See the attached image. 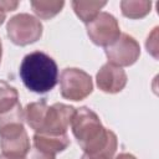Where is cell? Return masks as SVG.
I'll return each mask as SVG.
<instances>
[{
	"label": "cell",
	"instance_id": "1",
	"mask_svg": "<svg viewBox=\"0 0 159 159\" xmlns=\"http://www.w3.org/2000/svg\"><path fill=\"white\" fill-rule=\"evenodd\" d=\"M71 128L81 149L87 154L97 153L117 140V135L104 128L97 113L88 107L76 109Z\"/></svg>",
	"mask_w": 159,
	"mask_h": 159
},
{
	"label": "cell",
	"instance_id": "2",
	"mask_svg": "<svg viewBox=\"0 0 159 159\" xmlns=\"http://www.w3.org/2000/svg\"><path fill=\"white\" fill-rule=\"evenodd\" d=\"M19 75L25 87L35 93L51 91L58 81L57 63L42 51L27 53L21 61Z\"/></svg>",
	"mask_w": 159,
	"mask_h": 159
},
{
	"label": "cell",
	"instance_id": "3",
	"mask_svg": "<svg viewBox=\"0 0 159 159\" xmlns=\"http://www.w3.org/2000/svg\"><path fill=\"white\" fill-rule=\"evenodd\" d=\"M42 29V24L37 17L25 12L12 16L6 25L7 37L17 46H26L40 40Z\"/></svg>",
	"mask_w": 159,
	"mask_h": 159
},
{
	"label": "cell",
	"instance_id": "4",
	"mask_svg": "<svg viewBox=\"0 0 159 159\" xmlns=\"http://www.w3.org/2000/svg\"><path fill=\"white\" fill-rule=\"evenodd\" d=\"M93 91L92 77L81 68H65L60 76L61 96L70 101H82Z\"/></svg>",
	"mask_w": 159,
	"mask_h": 159
},
{
	"label": "cell",
	"instance_id": "5",
	"mask_svg": "<svg viewBox=\"0 0 159 159\" xmlns=\"http://www.w3.org/2000/svg\"><path fill=\"white\" fill-rule=\"evenodd\" d=\"M0 148L10 158H25L30 150V139L24 123L12 122L0 127Z\"/></svg>",
	"mask_w": 159,
	"mask_h": 159
},
{
	"label": "cell",
	"instance_id": "6",
	"mask_svg": "<svg viewBox=\"0 0 159 159\" xmlns=\"http://www.w3.org/2000/svg\"><path fill=\"white\" fill-rule=\"evenodd\" d=\"M89 40L97 45L108 47L120 36V29L117 19L108 12H99L89 24L86 25Z\"/></svg>",
	"mask_w": 159,
	"mask_h": 159
},
{
	"label": "cell",
	"instance_id": "7",
	"mask_svg": "<svg viewBox=\"0 0 159 159\" xmlns=\"http://www.w3.org/2000/svg\"><path fill=\"white\" fill-rule=\"evenodd\" d=\"M104 51L108 62L118 67L132 66L140 56V46L138 41L128 34H120L118 40L106 47Z\"/></svg>",
	"mask_w": 159,
	"mask_h": 159
},
{
	"label": "cell",
	"instance_id": "8",
	"mask_svg": "<svg viewBox=\"0 0 159 159\" xmlns=\"http://www.w3.org/2000/svg\"><path fill=\"white\" fill-rule=\"evenodd\" d=\"M76 108L65 103H55L47 108L43 125L39 133H67L68 127L75 117Z\"/></svg>",
	"mask_w": 159,
	"mask_h": 159
},
{
	"label": "cell",
	"instance_id": "9",
	"mask_svg": "<svg viewBox=\"0 0 159 159\" xmlns=\"http://www.w3.org/2000/svg\"><path fill=\"white\" fill-rule=\"evenodd\" d=\"M127 73L122 67L114 66L112 63L103 65L96 76V82L98 88L104 93H118L127 84Z\"/></svg>",
	"mask_w": 159,
	"mask_h": 159
},
{
	"label": "cell",
	"instance_id": "10",
	"mask_svg": "<svg viewBox=\"0 0 159 159\" xmlns=\"http://www.w3.org/2000/svg\"><path fill=\"white\" fill-rule=\"evenodd\" d=\"M32 142H34L35 148L55 154V155L60 152H63L70 145V138L67 133H62V134L35 133Z\"/></svg>",
	"mask_w": 159,
	"mask_h": 159
},
{
	"label": "cell",
	"instance_id": "11",
	"mask_svg": "<svg viewBox=\"0 0 159 159\" xmlns=\"http://www.w3.org/2000/svg\"><path fill=\"white\" fill-rule=\"evenodd\" d=\"M47 103L45 99H41L39 102L29 103L24 109V116L27 125L34 129L36 133H39L43 125V120L47 112Z\"/></svg>",
	"mask_w": 159,
	"mask_h": 159
},
{
	"label": "cell",
	"instance_id": "12",
	"mask_svg": "<svg viewBox=\"0 0 159 159\" xmlns=\"http://www.w3.org/2000/svg\"><path fill=\"white\" fill-rule=\"evenodd\" d=\"M106 4H107L106 1H80V0H75L71 2L75 14L86 25L89 24L99 14V10L103 6H106Z\"/></svg>",
	"mask_w": 159,
	"mask_h": 159
},
{
	"label": "cell",
	"instance_id": "13",
	"mask_svg": "<svg viewBox=\"0 0 159 159\" xmlns=\"http://www.w3.org/2000/svg\"><path fill=\"white\" fill-rule=\"evenodd\" d=\"M123 16L128 19H142L150 12L152 1L148 0H125L120 1Z\"/></svg>",
	"mask_w": 159,
	"mask_h": 159
},
{
	"label": "cell",
	"instance_id": "14",
	"mask_svg": "<svg viewBox=\"0 0 159 159\" xmlns=\"http://www.w3.org/2000/svg\"><path fill=\"white\" fill-rule=\"evenodd\" d=\"M65 6V1H50V0H35L31 1V7L32 11L43 20H50L53 16H56L62 7Z\"/></svg>",
	"mask_w": 159,
	"mask_h": 159
},
{
	"label": "cell",
	"instance_id": "15",
	"mask_svg": "<svg viewBox=\"0 0 159 159\" xmlns=\"http://www.w3.org/2000/svg\"><path fill=\"white\" fill-rule=\"evenodd\" d=\"M19 103L17 89L5 81H0V114L10 111Z\"/></svg>",
	"mask_w": 159,
	"mask_h": 159
},
{
	"label": "cell",
	"instance_id": "16",
	"mask_svg": "<svg viewBox=\"0 0 159 159\" xmlns=\"http://www.w3.org/2000/svg\"><path fill=\"white\" fill-rule=\"evenodd\" d=\"M117 147H118V140H114L111 144H108L104 149H102L97 153H92V154L83 153L81 159H113Z\"/></svg>",
	"mask_w": 159,
	"mask_h": 159
},
{
	"label": "cell",
	"instance_id": "17",
	"mask_svg": "<svg viewBox=\"0 0 159 159\" xmlns=\"http://www.w3.org/2000/svg\"><path fill=\"white\" fill-rule=\"evenodd\" d=\"M145 47L154 58H158V27H154L152 34L148 36Z\"/></svg>",
	"mask_w": 159,
	"mask_h": 159
},
{
	"label": "cell",
	"instance_id": "18",
	"mask_svg": "<svg viewBox=\"0 0 159 159\" xmlns=\"http://www.w3.org/2000/svg\"><path fill=\"white\" fill-rule=\"evenodd\" d=\"M25 159H56V155L51 154V153H47V152H43V150L37 149V148L34 147L32 149L29 150Z\"/></svg>",
	"mask_w": 159,
	"mask_h": 159
},
{
	"label": "cell",
	"instance_id": "19",
	"mask_svg": "<svg viewBox=\"0 0 159 159\" xmlns=\"http://www.w3.org/2000/svg\"><path fill=\"white\" fill-rule=\"evenodd\" d=\"M19 6V1H0V7L6 11H14Z\"/></svg>",
	"mask_w": 159,
	"mask_h": 159
},
{
	"label": "cell",
	"instance_id": "20",
	"mask_svg": "<svg viewBox=\"0 0 159 159\" xmlns=\"http://www.w3.org/2000/svg\"><path fill=\"white\" fill-rule=\"evenodd\" d=\"M116 159H137V158L129 153H120L119 155H117Z\"/></svg>",
	"mask_w": 159,
	"mask_h": 159
},
{
	"label": "cell",
	"instance_id": "21",
	"mask_svg": "<svg viewBox=\"0 0 159 159\" xmlns=\"http://www.w3.org/2000/svg\"><path fill=\"white\" fill-rule=\"evenodd\" d=\"M5 17H6V12L0 7V25L4 22V20H5Z\"/></svg>",
	"mask_w": 159,
	"mask_h": 159
},
{
	"label": "cell",
	"instance_id": "22",
	"mask_svg": "<svg viewBox=\"0 0 159 159\" xmlns=\"http://www.w3.org/2000/svg\"><path fill=\"white\" fill-rule=\"evenodd\" d=\"M0 159H16V158H10V157H6L4 154H0ZM21 159H25V158H21Z\"/></svg>",
	"mask_w": 159,
	"mask_h": 159
},
{
	"label": "cell",
	"instance_id": "23",
	"mask_svg": "<svg viewBox=\"0 0 159 159\" xmlns=\"http://www.w3.org/2000/svg\"><path fill=\"white\" fill-rule=\"evenodd\" d=\"M1 56H2V43H1V40H0V62H1Z\"/></svg>",
	"mask_w": 159,
	"mask_h": 159
}]
</instances>
